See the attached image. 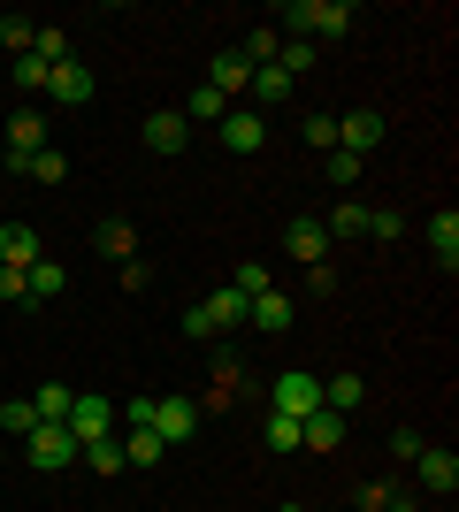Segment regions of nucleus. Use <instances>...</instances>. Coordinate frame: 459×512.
I'll return each instance as SVG.
<instances>
[{
  "mask_svg": "<svg viewBox=\"0 0 459 512\" xmlns=\"http://www.w3.org/2000/svg\"><path fill=\"white\" fill-rule=\"evenodd\" d=\"M421 451H429V444H421V436H414V428H398V436H391V459H398V467H414V459H421Z\"/></svg>",
  "mask_w": 459,
  "mask_h": 512,
  "instance_id": "nucleus-41",
  "label": "nucleus"
},
{
  "mask_svg": "<svg viewBox=\"0 0 459 512\" xmlns=\"http://www.w3.org/2000/svg\"><path fill=\"white\" fill-rule=\"evenodd\" d=\"M69 406H77V390H69V383H39V390H31V413H39V421H69Z\"/></svg>",
  "mask_w": 459,
  "mask_h": 512,
  "instance_id": "nucleus-24",
  "label": "nucleus"
},
{
  "mask_svg": "<svg viewBox=\"0 0 459 512\" xmlns=\"http://www.w3.org/2000/svg\"><path fill=\"white\" fill-rule=\"evenodd\" d=\"M176 115H184V123H192V130H215L222 115H230V100H222L215 85H192V92H184V107H176Z\"/></svg>",
  "mask_w": 459,
  "mask_h": 512,
  "instance_id": "nucleus-17",
  "label": "nucleus"
},
{
  "mask_svg": "<svg viewBox=\"0 0 459 512\" xmlns=\"http://www.w3.org/2000/svg\"><path fill=\"white\" fill-rule=\"evenodd\" d=\"M306 146H322V153H337V115H329V107H314V115H306Z\"/></svg>",
  "mask_w": 459,
  "mask_h": 512,
  "instance_id": "nucleus-34",
  "label": "nucleus"
},
{
  "mask_svg": "<svg viewBox=\"0 0 459 512\" xmlns=\"http://www.w3.org/2000/svg\"><path fill=\"white\" fill-rule=\"evenodd\" d=\"M337 146L368 161V153L383 146V107H352V115H337Z\"/></svg>",
  "mask_w": 459,
  "mask_h": 512,
  "instance_id": "nucleus-9",
  "label": "nucleus"
},
{
  "mask_svg": "<svg viewBox=\"0 0 459 512\" xmlns=\"http://www.w3.org/2000/svg\"><path fill=\"white\" fill-rule=\"evenodd\" d=\"M77 459H85L92 474H123V467H131V459H123V436H100V444H85Z\"/></svg>",
  "mask_w": 459,
  "mask_h": 512,
  "instance_id": "nucleus-28",
  "label": "nucleus"
},
{
  "mask_svg": "<svg viewBox=\"0 0 459 512\" xmlns=\"http://www.w3.org/2000/svg\"><path fill=\"white\" fill-rule=\"evenodd\" d=\"M414 467H421V490H437V497L459 490V451H421Z\"/></svg>",
  "mask_w": 459,
  "mask_h": 512,
  "instance_id": "nucleus-18",
  "label": "nucleus"
},
{
  "mask_svg": "<svg viewBox=\"0 0 459 512\" xmlns=\"http://www.w3.org/2000/svg\"><path fill=\"white\" fill-rule=\"evenodd\" d=\"M0 428H8V436H31V428H39V413H31V398H8V406H0Z\"/></svg>",
  "mask_w": 459,
  "mask_h": 512,
  "instance_id": "nucleus-35",
  "label": "nucleus"
},
{
  "mask_svg": "<svg viewBox=\"0 0 459 512\" xmlns=\"http://www.w3.org/2000/svg\"><path fill=\"white\" fill-rule=\"evenodd\" d=\"M284 253L299 260V268H329V253H337V245H329L322 214H291V222H284Z\"/></svg>",
  "mask_w": 459,
  "mask_h": 512,
  "instance_id": "nucleus-4",
  "label": "nucleus"
},
{
  "mask_svg": "<svg viewBox=\"0 0 459 512\" xmlns=\"http://www.w3.org/2000/svg\"><path fill=\"white\" fill-rule=\"evenodd\" d=\"M322 169H329V184H337V192H352V184H360V169H368V161H360V153H322Z\"/></svg>",
  "mask_w": 459,
  "mask_h": 512,
  "instance_id": "nucleus-31",
  "label": "nucleus"
},
{
  "mask_svg": "<svg viewBox=\"0 0 459 512\" xmlns=\"http://www.w3.org/2000/svg\"><path fill=\"white\" fill-rule=\"evenodd\" d=\"M215 138H222V153H261L268 146V115L261 107H230L215 123Z\"/></svg>",
  "mask_w": 459,
  "mask_h": 512,
  "instance_id": "nucleus-6",
  "label": "nucleus"
},
{
  "mask_svg": "<svg viewBox=\"0 0 459 512\" xmlns=\"http://www.w3.org/2000/svg\"><path fill=\"white\" fill-rule=\"evenodd\" d=\"M398 497H406L398 482H368V490H360V505H368V512H383V505H398Z\"/></svg>",
  "mask_w": 459,
  "mask_h": 512,
  "instance_id": "nucleus-42",
  "label": "nucleus"
},
{
  "mask_svg": "<svg viewBox=\"0 0 459 512\" xmlns=\"http://www.w3.org/2000/svg\"><path fill=\"white\" fill-rule=\"evenodd\" d=\"M261 436L276 451H299V421H291V413H261Z\"/></svg>",
  "mask_w": 459,
  "mask_h": 512,
  "instance_id": "nucleus-36",
  "label": "nucleus"
},
{
  "mask_svg": "<svg viewBox=\"0 0 459 512\" xmlns=\"http://www.w3.org/2000/svg\"><path fill=\"white\" fill-rule=\"evenodd\" d=\"M245 329H261V337H284V329H291V299L276 291V283H268L261 299L245 306Z\"/></svg>",
  "mask_w": 459,
  "mask_h": 512,
  "instance_id": "nucleus-12",
  "label": "nucleus"
},
{
  "mask_svg": "<svg viewBox=\"0 0 459 512\" xmlns=\"http://www.w3.org/2000/svg\"><path fill=\"white\" fill-rule=\"evenodd\" d=\"M284 23L299 31L306 46H322V39H345L352 23H360V8H352V0H291Z\"/></svg>",
  "mask_w": 459,
  "mask_h": 512,
  "instance_id": "nucleus-1",
  "label": "nucleus"
},
{
  "mask_svg": "<svg viewBox=\"0 0 459 512\" xmlns=\"http://www.w3.org/2000/svg\"><path fill=\"white\" fill-rule=\"evenodd\" d=\"M299 444L306 451H337V444H345V413H306V421H299Z\"/></svg>",
  "mask_w": 459,
  "mask_h": 512,
  "instance_id": "nucleus-19",
  "label": "nucleus"
},
{
  "mask_svg": "<svg viewBox=\"0 0 459 512\" xmlns=\"http://www.w3.org/2000/svg\"><path fill=\"white\" fill-rule=\"evenodd\" d=\"M62 291H69V268H62V260H31V299H62Z\"/></svg>",
  "mask_w": 459,
  "mask_h": 512,
  "instance_id": "nucleus-25",
  "label": "nucleus"
},
{
  "mask_svg": "<svg viewBox=\"0 0 459 512\" xmlns=\"http://www.w3.org/2000/svg\"><path fill=\"white\" fill-rule=\"evenodd\" d=\"M207 85H215L222 100L238 107V92L253 85V69H245V54H238V46H230V54H215V62H207Z\"/></svg>",
  "mask_w": 459,
  "mask_h": 512,
  "instance_id": "nucleus-14",
  "label": "nucleus"
},
{
  "mask_svg": "<svg viewBox=\"0 0 459 512\" xmlns=\"http://www.w3.org/2000/svg\"><path fill=\"white\" fill-rule=\"evenodd\" d=\"M230 291H245V299H261V291H268V268H261V260H245L238 276H230Z\"/></svg>",
  "mask_w": 459,
  "mask_h": 512,
  "instance_id": "nucleus-38",
  "label": "nucleus"
},
{
  "mask_svg": "<svg viewBox=\"0 0 459 512\" xmlns=\"http://www.w3.org/2000/svg\"><path fill=\"white\" fill-rule=\"evenodd\" d=\"M146 146L153 153H184L192 146V123H184L176 107H161V115H146Z\"/></svg>",
  "mask_w": 459,
  "mask_h": 512,
  "instance_id": "nucleus-15",
  "label": "nucleus"
},
{
  "mask_svg": "<svg viewBox=\"0 0 459 512\" xmlns=\"http://www.w3.org/2000/svg\"><path fill=\"white\" fill-rule=\"evenodd\" d=\"M322 406L352 421V413L368 406V375H352V367H345V375H329V383H322Z\"/></svg>",
  "mask_w": 459,
  "mask_h": 512,
  "instance_id": "nucleus-16",
  "label": "nucleus"
},
{
  "mask_svg": "<svg viewBox=\"0 0 459 512\" xmlns=\"http://www.w3.org/2000/svg\"><path fill=\"white\" fill-rule=\"evenodd\" d=\"M123 459H131V467H161V459H169V444H161L153 428H123Z\"/></svg>",
  "mask_w": 459,
  "mask_h": 512,
  "instance_id": "nucleus-23",
  "label": "nucleus"
},
{
  "mask_svg": "<svg viewBox=\"0 0 459 512\" xmlns=\"http://www.w3.org/2000/svg\"><path fill=\"white\" fill-rule=\"evenodd\" d=\"M46 245H39V230L31 222H0V268H31Z\"/></svg>",
  "mask_w": 459,
  "mask_h": 512,
  "instance_id": "nucleus-13",
  "label": "nucleus"
},
{
  "mask_svg": "<svg viewBox=\"0 0 459 512\" xmlns=\"http://www.w3.org/2000/svg\"><path fill=\"white\" fill-rule=\"evenodd\" d=\"M16 85L23 92H46V62H39V54H16Z\"/></svg>",
  "mask_w": 459,
  "mask_h": 512,
  "instance_id": "nucleus-40",
  "label": "nucleus"
},
{
  "mask_svg": "<svg viewBox=\"0 0 459 512\" xmlns=\"http://www.w3.org/2000/svg\"><path fill=\"white\" fill-rule=\"evenodd\" d=\"M92 245H100V253H108V260H138V222H123V214H108V222L92 230Z\"/></svg>",
  "mask_w": 459,
  "mask_h": 512,
  "instance_id": "nucleus-20",
  "label": "nucleus"
},
{
  "mask_svg": "<svg viewBox=\"0 0 459 512\" xmlns=\"http://www.w3.org/2000/svg\"><path fill=\"white\" fill-rule=\"evenodd\" d=\"M0 299H8V306L31 299V268H0Z\"/></svg>",
  "mask_w": 459,
  "mask_h": 512,
  "instance_id": "nucleus-39",
  "label": "nucleus"
},
{
  "mask_svg": "<svg viewBox=\"0 0 459 512\" xmlns=\"http://www.w3.org/2000/svg\"><path fill=\"white\" fill-rule=\"evenodd\" d=\"M153 436H161L169 451H184L199 436V406L192 398H153Z\"/></svg>",
  "mask_w": 459,
  "mask_h": 512,
  "instance_id": "nucleus-7",
  "label": "nucleus"
},
{
  "mask_svg": "<svg viewBox=\"0 0 459 512\" xmlns=\"http://www.w3.org/2000/svg\"><path fill=\"white\" fill-rule=\"evenodd\" d=\"M69 436H77V451L85 444H100V436H115V406L100 398V390H77V406H69Z\"/></svg>",
  "mask_w": 459,
  "mask_h": 512,
  "instance_id": "nucleus-5",
  "label": "nucleus"
},
{
  "mask_svg": "<svg viewBox=\"0 0 459 512\" xmlns=\"http://www.w3.org/2000/svg\"><path fill=\"white\" fill-rule=\"evenodd\" d=\"M245 291H230V283H222V291H207V299H199V314H207V337H222V329H245Z\"/></svg>",
  "mask_w": 459,
  "mask_h": 512,
  "instance_id": "nucleus-11",
  "label": "nucleus"
},
{
  "mask_svg": "<svg viewBox=\"0 0 459 512\" xmlns=\"http://www.w3.org/2000/svg\"><path fill=\"white\" fill-rule=\"evenodd\" d=\"M245 54V69H261V62H276V54H284V39H276V23H261V31H253V39L238 46Z\"/></svg>",
  "mask_w": 459,
  "mask_h": 512,
  "instance_id": "nucleus-32",
  "label": "nucleus"
},
{
  "mask_svg": "<svg viewBox=\"0 0 459 512\" xmlns=\"http://www.w3.org/2000/svg\"><path fill=\"white\" fill-rule=\"evenodd\" d=\"M207 398H215V406H238V398H245V367L230 360V352L215 360V390H207Z\"/></svg>",
  "mask_w": 459,
  "mask_h": 512,
  "instance_id": "nucleus-27",
  "label": "nucleus"
},
{
  "mask_svg": "<svg viewBox=\"0 0 459 512\" xmlns=\"http://www.w3.org/2000/svg\"><path fill=\"white\" fill-rule=\"evenodd\" d=\"M23 176H31V184H62V176H69V153L62 146H39L31 161H23Z\"/></svg>",
  "mask_w": 459,
  "mask_h": 512,
  "instance_id": "nucleus-26",
  "label": "nucleus"
},
{
  "mask_svg": "<svg viewBox=\"0 0 459 512\" xmlns=\"http://www.w3.org/2000/svg\"><path fill=\"white\" fill-rule=\"evenodd\" d=\"M92 92H100V85H92V69L77 62V54H69V62H54V69H46V100H54V107H85Z\"/></svg>",
  "mask_w": 459,
  "mask_h": 512,
  "instance_id": "nucleus-8",
  "label": "nucleus"
},
{
  "mask_svg": "<svg viewBox=\"0 0 459 512\" xmlns=\"http://www.w3.org/2000/svg\"><path fill=\"white\" fill-rule=\"evenodd\" d=\"M245 92H253V100H261V107H284V100H291V92H299V85H291V77H284V69H276V62H261V69H253V85H245Z\"/></svg>",
  "mask_w": 459,
  "mask_h": 512,
  "instance_id": "nucleus-22",
  "label": "nucleus"
},
{
  "mask_svg": "<svg viewBox=\"0 0 459 512\" xmlns=\"http://www.w3.org/2000/svg\"><path fill=\"white\" fill-rule=\"evenodd\" d=\"M368 237L375 245H398V237H406V214L398 207H368Z\"/></svg>",
  "mask_w": 459,
  "mask_h": 512,
  "instance_id": "nucleus-33",
  "label": "nucleus"
},
{
  "mask_svg": "<svg viewBox=\"0 0 459 512\" xmlns=\"http://www.w3.org/2000/svg\"><path fill=\"white\" fill-rule=\"evenodd\" d=\"M0 169H8V146H0Z\"/></svg>",
  "mask_w": 459,
  "mask_h": 512,
  "instance_id": "nucleus-44",
  "label": "nucleus"
},
{
  "mask_svg": "<svg viewBox=\"0 0 459 512\" xmlns=\"http://www.w3.org/2000/svg\"><path fill=\"white\" fill-rule=\"evenodd\" d=\"M268 413H291V421L322 413V375H306V367H284V375L268 383Z\"/></svg>",
  "mask_w": 459,
  "mask_h": 512,
  "instance_id": "nucleus-2",
  "label": "nucleus"
},
{
  "mask_svg": "<svg viewBox=\"0 0 459 512\" xmlns=\"http://www.w3.org/2000/svg\"><path fill=\"white\" fill-rule=\"evenodd\" d=\"M383 512H421V505H414V497H398V505H383Z\"/></svg>",
  "mask_w": 459,
  "mask_h": 512,
  "instance_id": "nucleus-43",
  "label": "nucleus"
},
{
  "mask_svg": "<svg viewBox=\"0 0 459 512\" xmlns=\"http://www.w3.org/2000/svg\"><path fill=\"white\" fill-rule=\"evenodd\" d=\"M31 54H39L46 69L69 62V31H62V23H39V31H31Z\"/></svg>",
  "mask_w": 459,
  "mask_h": 512,
  "instance_id": "nucleus-29",
  "label": "nucleus"
},
{
  "mask_svg": "<svg viewBox=\"0 0 459 512\" xmlns=\"http://www.w3.org/2000/svg\"><path fill=\"white\" fill-rule=\"evenodd\" d=\"M322 230H329V245H337V237H368V207H360V199H345V207L329 214Z\"/></svg>",
  "mask_w": 459,
  "mask_h": 512,
  "instance_id": "nucleus-30",
  "label": "nucleus"
},
{
  "mask_svg": "<svg viewBox=\"0 0 459 512\" xmlns=\"http://www.w3.org/2000/svg\"><path fill=\"white\" fill-rule=\"evenodd\" d=\"M0 146H8V169H23V161H31V153L46 146V115L16 107V115H8V130H0Z\"/></svg>",
  "mask_w": 459,
  "mask_h": 512,
  "instance_id": "nucleus-10",
  "label": "nucleus"
},
{
  "mask_svg": "<svg viewBox=\"0 0 459 512\" xmlns=\"http://www.w3.org/2000/svg\"><path fill=\"white\" fill-rule=\"evenodd\" d=\"M429 253H437L444 268H459V207H437V214H429Z\"/></svg>",
  "mask_w": 459,
  "mask_h": 512,
  "instance_id": "nucleus-21",
  "label": "nucleus"
},
{
  "mask_svg": "<svg viewBox=\"0 0 459 512\" xmlns=\"http://www.w3.org/2000/svg\"><path fill=\"white\" fill-rule=\"evenodd\" d=\"M23 459H31V467H39V474H62L69 459H77V436H69L62 421H39V428H31V436H23Z\"/></svg>",
  "mask_w": 459,
  "mask_h": 512,
  "instance_id": "nucleus-3",
  "label": "nucleus"
},
{
  "mask_svg": "<svg viewBox=\"0 0 459 512\" xmlns=\"http://www.w3.org/2000/svg\"><path fill=\"white\" fill-rule=\"evenodd\" d=\"M284 512H306V505H284Z\"/></svg>",
  "mask_w": 459,
  "mask_h": 512,
  "instance_id": "nucleus-45",
  "label": "nucleus"
},
{
  "mask_svg": "<svg viewBox=\"0 0 459 512\" xmlns=\"http://www.w3.org/2000/svg\"><path fill=\"white\" fill-rule=\"evenodd\" d=\"M31 31H39V23L8 16V23H0V46H8V54H31Z\"/></svg>",
  "mask_w": 459,
  "mask_h": 512,
  "instance_id": "nucleus-37",
  "label": "nucleus"
}]
</instances>
